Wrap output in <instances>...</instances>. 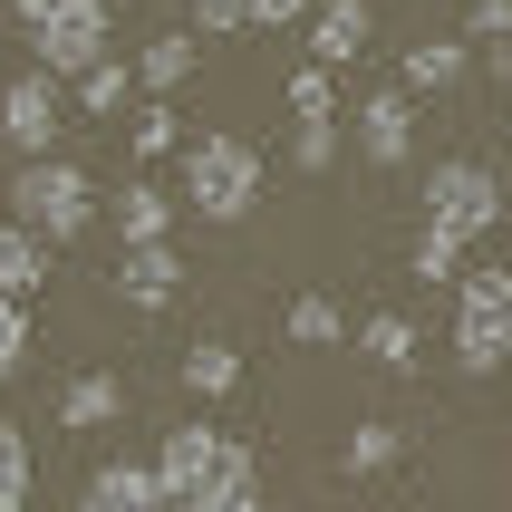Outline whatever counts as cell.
I'll return each instance as SVG.
<instances>
[{"label":"cell","instance_id":"cb8c5ba5","mask_svg":"<svg viewBox=\"0 0 512 512\" xmlns=\"http://www.w3.org/2000/svg\"><path fill=\"white\" fill-rule=\"evenodd\" d=\"M290 165L329 174V165H339V126H329V116H300V126H290Z\"/></svg>","mask_w":512,"mask_h":512},{"label":"cell","instance_id":"d4e9b609","mask_svg":"<svg viewBox=\"0 0 512 512\" xmlns=\"http://www.w3.org/2000/svg\"><path fill=\"white\" fill-rule=\"evenodd\" d=\"M20 368H29V300H10V290H0V387H10Z\"/></svg>","mask_w":512,"mask_h":512},{"label":"cell","instance_id":"9a60e30c","mask_svg":"<svg viewBox=\"0 0 512 512\" xmlns=\"http://www.w3.org/2000/svg\"><path fill=\"white\" fill-rule=\"evenodd\" d=\"M0 290H10V300H39V290H49V242L20 232V223H0Z\"/></svg>","mask_w":512,"mask_h":512},{"label":"cell","instance_id":"7c38bea8","mask_svg":"<svg viewBox=\"0 0 512 512\" xmlns=\"http://www.w3.org/2000/svg\"><path fill=\"white\" fill-rule=\"evenodd\" d=\"M368 0H319V10H310V58H319V68H348V58H358V49H368Z\"/></svg>","mask_w":512,"mask_h":512},{"label":"cell","instance_id":"f1b7e54d","mask_svg":"<svg viewBox=\"0 0 512 512\" xmlns=\"http://www.w3.org/2000/svg\"><path fill=\"white\" fill-rule=\"evenodd\" d=\"M194 29H252V0H194Z\"/></svg>","mask_w":512,"mask_h":512},{"label":"cell","instance_id":"836d02e7","mask_svg":"<svg viewBox=\"0 0 512 512\" xmlns=\"http://www.w3.org/2000/svg\"><path fill=\"white\" fill-rule=\"evenodd\" d=\"M503 512H512V503H503Z\"/></svg>","mask_w":512,"mask_h":512},{"label":"cell","instance_id":"4dcf8cb0","mask_svg":"<svg viewBox=\"0 0 512 512\" xmlns=\"http://www.w3.org/2000/svg\"><path fill=\"white\" fill-rule=\"evenodd\" d=\"M464 29H474V39H503V29H512V0H474V20H464Z\"/></svg>","mask_w":512,"mask_h":512},{"label":"cell","instance_id":"484cf974","mask_svg":"<svg viewBox=\"0 0 512 512\" xmlns=\"http://www.w3.org/2000/svg\"><path fill=\"white\" fill-rule=\"evenodd\" d=\"M416 281H464V242L455 232H416Z\"/></svg>","mask_w":512,"mask_h":512},{"label":"cell","instance_id":"5b68a950","mask_svg":"<svg viewBox=\"0 0 512 512\" xmlns=\"http://www.w3.org/2000/svg\"><path fill=\"white\" fill-rule=\"evenodd\" d=\"M29 58H39L49 78H87L97 58H116L107 49V0H58L49 29H29Z\"/></svg>","mask_w":512,"mask_h":512},{"label":"cell","instance_id":"4fadbf2b","mask_svg":"<svg viewBox=\"0 0 512 512\" xmlns=\"http://www.w3.org/2000/svg\"><path fill=\"white\" fill-rule=\"evenodd\" d=\"M464 68H474V49H464V39H416V49H406V68H397V87H406V97H445Z\"/></svg>","mask_w":512,"mask_h":512},{"label":"cell","instance_id":"7402d4cb","mask_svg":"<svg viewBox=\"0 0 512 512\" xmlns=\"http://www.w3.org/2000/svg\"><path fill=\"white\" fill-rule=\"evenodd\" d=\"M29 474H39L29 464V435L0 416V512H29Z\"/></svg>","mask_w":512,"mask_h":512},{"label":"cell","instance_id":"f546056e","mask_svg":"<svg viewBox=\"0 0 512 512\" xmlns=\"http://www.w3.org/2000/svg\"><path fill=\"white\" fill-rule=\"evenodd\" d=\"M319 0H252V29H290V20H310Z\"/></svg>","mask_w":512,"mask_h":512},{"label":"cell","instance_id":"8992f818","mask_svg":"<svg viewBox=\"0 0 512 512\" xmlns=\"http://www.w3.org/2000/svg\"><path fill=\"white\" fill-rule=\"evenodd\" d=\"M58 87H68V78H49V68H29V78L0 87V136L20 145V155H49L58 116H68V107H58Z\"/></svg>","mask_w":512,"mask_h":512},{"label":"cell","instance_id":"1f68e13d","mask_svg":"<svg viewBox=\"0 0 512 512\" xmlns=\"http://www.w3.org/2000/svg\"><path fill=\"white\" fill-rule=\"evenodd\" d=\"M484 58H493V78L512 87V29H503V39H484Z\"/></svg>","mask_w":512,"mask_h":512},{"label":"cell","instance_id":"ffe728a7","mask_svg":"<svg viewBox=\"0 0 512 512\" xmlns=\"http://www.w3.org/2000/svg\"><path fill=\"white\" fill-rule=\"evenodd\" d=\"M397 455H406V435L387 426V416H368V426H348V445H339V464H348V474H387Z\"/></svg>","mask_w":512,"mask_h":512},{"label":"cell","instance_id":"83f0119b","mask_svg":"<svg viewBox=\"0 0 512 512\" xmlns=\"http://www.w3.org/2000/svg\"><path fill=\"white\" fill-rule=\"evenodd\" d=\"M136 155H145V165L174 155V107H136Z\"/></svg>","mask_w":512,"mask_h":512},{"label":"cell","instance_id":"44dd1931","mask_svg":"<svg viewBox=\"0 0 512 512\" xmlns=\"http://www.w3.org/2000/svg\"><path fill=\"white\" fill-rule=\"evenodd\" d=\"M281 329H290V339H300V348H339V300H329V290H300Z\"/></svg>","mask_w":512,"mask_h":512},{"label":"cell","instance_id":"ba28073f","mask_svg":"<svg viewBox=\"0 0 512 512\" xmlns=\"http://www.w3.org/2000/svg\"><path fill=\"white\" fill-rule=\"evenodd\" d=\"M174 512H261V455L242 445V435H232V445H223V464H213L194 493H174Z\"/></svg>","mask_w":512,"mask_h":512},{"label":"cell","instance_id":"277c9868","mask_svg":"<svg viewBox=\"0 0 512 512\" xmlns=\"http://www.w3.org/2000/svg\"><path fill=\"white\" fill-rule=\"evenodd\" d=\"M416 194H426V232H455V242H484V232L503 223V184H493V165H474V155L435 165Z\"/></svg>","mask_w":512,"mask_h":512},{"label":"cell","instance_id":"3957f363","mask_svg":"<svg viewBox=\"0 0 512 512\" xmlns=\"http://www.w3.org/2000/svg\"><path fill=\"white\" fill-rule=\"evenodd\" d=\"M512 358V261H484L455 281V368H503Z\"/></svg>","mask_w":512,"mask_h":512},{"label":"cell","instance_id":"7a4b0ae2","mask_svg":"<svg viewBox=\"0 0 512 512\" xmlns=\"http://www.w3.org/2000/svg\"><path fill=\"white\" fill-rule=\"evenodd\" d=\"M10 223L39 232V242H78L87 223H97V184H87L68 155H20V184H10Z\"/></svg>","mask_w":512,"mask_h":512},{"label":"cell","instance_id":"4316f807","mask_svg":"<svg viewBox=\"0 0 512 512\" xmlns=\"http://www.w3.org/2000/svg\"><path fill=\"white\" fill-rule=\"evenodd\" d=\"M329 107H339V87H329V68L310 58V68L290 78V116H329Z\"/></svg>","mask_w":512,"mask_h":512},{"label":"cell","instance_id":"5bb4252c","mask_svg":"<svg viewBox=\"0 0 512 512\" xmlns=\"http://www.w3.org/2000/svg\"><path fill=\"white\" fill-rule=\"evenodd\" d=\"M126 416V387H116L107 368H87V377H68V397H58V426H78V435H97V426H116Z\"/></svg>","mask_w":512,"mask_h":512},{"label":"cell","instance_id":"ac0fdd59","mask_svg":"<svg viewBox=\"0 0 512 512\" xmlns=\"http://www.w3.org/2000/svg\"><path fill=\"white\" fill-rule=\"evenodd\" d=\"M184 387H194V397H232V387H242V348L194 339V348H184Z\"/></svg>","mask_w":512,"mask_h":512},{"label":"cell","instance_id":"6da1fadb","mask_svg":"<svg viewBox=\"0 0 512 512\" xmlns=\"http://www.w3.org/2000/svg\"><path fill=\"white\" fill-rule=\"evenodd\" d=\"M184 203H194L203 223H242L261 203V145L232 136V126H213V136L184 145Z\"/></svg>","mask_w":512,"mask_h":512},{"label":"cell","instance_id":"2e32d148","mask_svg":"<svg viewBox=\"0 0 512 512\" xmlns=\"http://www.w3.org/2000/svg\"><path fill=\"white\" fill-rule=\"evenodd\" d=\"M184 78H194V29H155L145 58H136V87H145V97H174Z\"/></svg>","mask_w":512,"mask_h":512},{"label":"cell","instance_id":"52a82bcc","mask_svg":"<svg viewBox=\"0 0 512 512\" xmlns=\"http://www.w3.org/2000/svg\"><path fill=\"white\" fill-rule=\"evenodd\" d=\"M358 155H368L377 174H397L406 155H416V107H406V87H377V97H358Z\"/></svg>","mask_w":512,"mask_h":512},{"label":"cell","instance_id":"30bf717a","mask_svg":"<svg viewBox=\"0 0 512 512\" xmlns=\"http://www.w3.org/2000/svg\"><path fill=\"white\" fill-rule=\"evenodd\" d=\"M78 512H174V493L155 484V464H107V474H87Z\"/></svg>","mask_w":512,"mask_h":512},{"label":"cell","instance_id":"d6986e66","mask_svg":"<svg viewBox=\"0 0 512 512\" xmlns=\"http://www.w3.org/2000/svg\"><path fill=\"white\" fill-rule=\"evenodd\" d=\"M68 87H78V107H87V116L136 107V68H126V58H97V68H87V78H68Z\"/></svg>","mask_w":512,"mask_h":512},{"label":"cell","instance_id":"603a6c76","mask_svg":"<svg viewBox=\"0 0 512 512\" xmlns=\"http://www.w3.org/2000/svg\"><path fill=\"white\" fill-rule=\"evenodd\" d=\"M358 348H368L377 368H416V329H406V319H397V310H377V319H368V329H358Z\"/></svg>","mask_w":512,"mask_h":512},{"label":"cell","instance_id":"d6a6232c","mask_svg":"<svg viewBox=\"0 0 512 512\" xmlns=\"http://www.w3.org/2000/svg\"><path fill=\"white\" fill-rule=\"evenodd\" d=\"M10 10H20V29H49V10H58V0H10Z\"/></svg>","mask_w":512,"mask_h":512},{"label":"cell","instance_id":"8fae6325","mask_svg":"<svg viewBox=\"0 0 512 512\" xmlns=\"http://www.w3.org/2000/svg\"><path fill=\"white\" fill-rule=\"evenodd\" d=\"M116 290H126L136 310H165L174 290H184V252H174V242H136V252L116 261Z\"/></svg>","mask_w":512,"mask_h":512},{"label":"cell","instance_id":"9c48e42d","mask_svg":"<svg viewBox=\"0 0 512 512\" xmlns=\"http://www.w3.org/2000/svg\"><path fill=\"white\" fill-rule=\"evenodd\" d=\"M223 445H232L223 426H203V416H184V426H174L165 445H155V484H165V493H194L203 474L223 464Z\"/></svg>","mask_w":512,"mask_h":512},{"label":"cell","instance_id":"e0dca14e","mask_svg":"<svg viewBox=\"0 0 512 512\" xmlns=\"http://www.w3.org/2000/svg\"><path fill=\"white\" fill-rule=\"evenodd\" d=\"M165 223H174V194H165V184H126V194H116V232H126V252H136V242H165Z\"/></svg>","mask_w":512,"mask_h":512}]
</instances>
